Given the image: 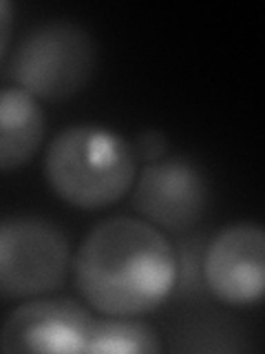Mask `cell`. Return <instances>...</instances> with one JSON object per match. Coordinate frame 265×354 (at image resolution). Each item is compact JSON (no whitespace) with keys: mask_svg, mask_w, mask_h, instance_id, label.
Here are the masks:
<instances>
[{"mask_svg":"<svg viewBox=\"0 0 265 354\" xmlns=\"http://www.w3.org/2000/svg\"><path fill=\"white\" fill-rule=\"evenodd\" d=\"M132 206L153 226L188 230L206 213V175L197 164L184 158L148 162L132 184Z\"/></svg>","mask_w":265,"mask_h":354,"instance_id":"cell-5","label":"cell"},{"mask_svg":"<svg viewBox=\"0 0 265 354\" xmlns=\"http://www.w3.org/2000/svg\"><path fill=\"white\" fill-rule=\"evenodd\" d=\"M137 153L117 131L99 124H71L53 136L44 155L51 191L77 208L119 202L137 177Z\"/></svg>","mask_w":265,"mask_h":354,"instance_id":"cell-2","label":"cell"},{"mask_svg":"<svg viewBox=\"0 0 265 354\" xmlns=\"http://www.w3.org/2000/svg\"><path fill=\"white\" fill-rule=\"evenodd\" d=\"M14 5L9 0H0V58L5 55L11 33H14Z\"/></svg>","mask_w":265,"mask_h":354,"instance_id":"cell-11","label":"cell"},{"mask_svg":"<svg viewBox=\"0 0 265 354\" xmlns=\"http://www.w3.org/2000/svg\"><path fill=\"white\" fill-rule=\"evenodd\" d=\"M47 136V115L38 97L20 86H0V173L33 160Z\"/></svg>","mask_w":265,"mask_h":354,"instance_id":"cell-8","label":"cell"},{"mask_svg":"<svg viewBox=\"0 0 265 354\" xmlns=\"http://www.w3.org/2000/svg\"><path fill=\"white\" fill-rule=\"evenodd\" d=\"M71 266L64 230L38 215L0 221V297L29 299L58 290Z\"/></svg>","mask_w":265,"mask_h":354,"instance_id":"cell-4","label":"cell"},{"mask_svg":"<svg viewBox=\"0 0 265 354\" xmlns=\"http://www.w3.org/2000/svg\"><path fill=\"white\" fill-rule=\"evenodd\" d=\"M91 31L73 20H44L29 29L11 55V77L31 95L64 100L91 80L95 69Z\"/></svg>","mask_w":265,"mask_h":354,"instance_id":"cell-3","label":"cell"},{"mask_svg":"<svg viewBox=\"0 0 265 354\" xmlns=\"http://www.w3.org/2000/svg\"><path fill=\"white\" fill-rule=\"evenodd\" d=\"M132 149L137 153V160L148 164V162L166 158V153H168V138L157 129H148L139 133L135 144H132Z\"/></svg>","mask_w":265,"mask_h":354,"instance_id":"cell-10","label":"cell"},{"mask_svg":"<svg viewBox=\"0 0 265 354\" xmlns=\"http://www.w3.org/2000/svg\"><path fill=\"white\" fill-rule=\"evenodd\" d=\"M84 352L153 354V352H161V339L157 335V330L148 326L146 321L132 317H108V319L93 317L86 332Z\"/></svg>","mask_w":265,"mask_h":354,"instance_id":"cell-9","label":"cell"},{"mask_svg":"<svg viewBox=\"0 0 265 354\" xmlns=\"http://www.w3.org/2000/svg\"><path fill=\"white\" fill-rule=\"evenodd\" d=\"M204 277L224 304H257L265 288V230L259 221H235L221 228L208 243Z\"/></svg>","mask_w":265,"mask_h":354,"instance_id":"cell-6","label":"cell"},{"mask_svg":"<svg viewBox=\"0 0 265 354\" xmlns=\"http://www.w3.org/2000/svg\"><path fill=\"white\" fill-rule=\"evenodd\" d=\"M93 315L71 299H36L18 306L0 326V352L84 354Z\"/></svg>","mask_w":265,"mask_h":354,"instance_id":"cell-7","label":"cell"},{"mask_svg":"<svg viewBox=\"0 0 265 354\" xmlns=\"http://www.w3.org/2000/svg\"><path fill=\"white\" fill-rule=\"evenodd\" d=\"M75 286L104 317H139L166 301L177 281V252L150 221L106 217L73 254Z\"/></svg>","mask_w":265,"mask_h":354,"instance_id":"cell-1","label":"cell"}]
</instances>
